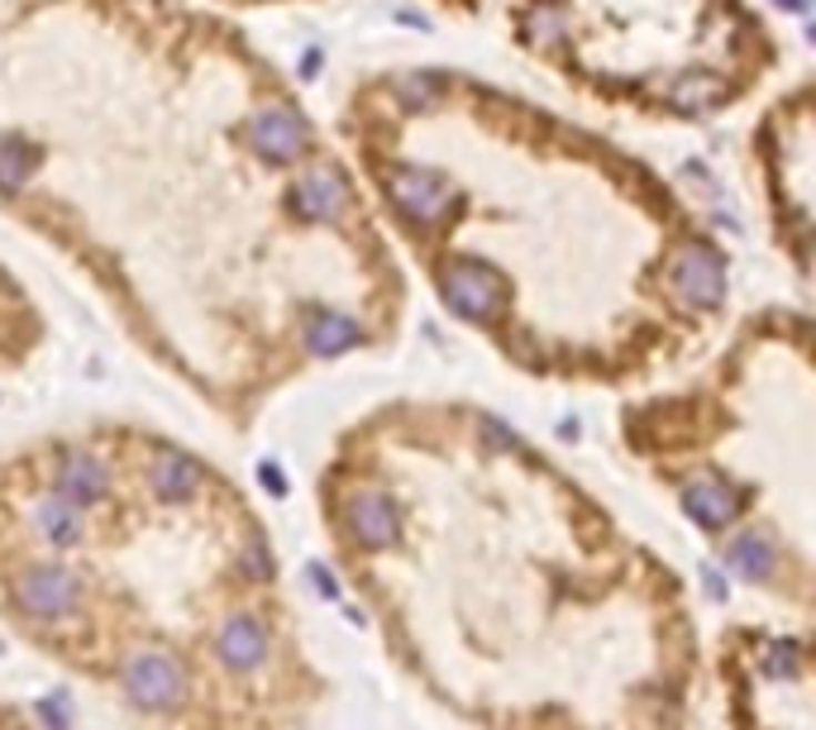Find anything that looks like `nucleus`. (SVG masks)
<instances>
[{
	"mask_svg": "<svg viewBox=\"0 0 816 730\" xmlns=\"http://www.w3.org/2000/svg\"><path fill=\"white\" fill-rule=\"evenodd\" d=\"M440 287H444V301H450L463 321H487V315H497V306L506 301V277L477 258L454 263Z\"/></svg>",
	"mask_w": 816,
	"mask_h": 730,
	"instance_id": "1",
	"label": "nucleus"
},
{
	"mask_svg": "<svg viewBox=\"0 0 816 730\" xmlns=\"http://www.w3.org/2000/svg\"><path fill=\"white\" fill-rule=\"evenodd\" d=\"M387 192L411 220H421V225H435V220H444L454 205V182L430 172V168H396Z\"/></svg>",
	"mask_w": 816,
	"mask_h": 730,
	"instance_id": "2",
	"label": "nucleus"
},
{
	"mask_svg": "<svg viewBox=\"0 0 816 730\" xmlns=\"http://www.w3.org/2000/svg\"><path fill=\"white\" fill-rule=\"evenodd\" d=\"M77 597H82L77 574H72V568H62V564H34L20 578V601H24V611H34V616H62V611H72Z\"/></svg>",
	"mask_w": 816,
	"mask_h": 730,
	"instance_id": "3",
	"label": "nucleus"
},
{
	"mask_svg": "<svg viewBox=\"0 0 816 730\" xmlns=\"http://www.w3.org/2000/svg\"><path fill=\"white\" fill-rule=\"evenodd\" d=\"M124 692L149 711L178 707L182 702V673H178V663L163 659V655H143V659L130 663V673H124Z\"/></svg>",
	"mask_w": 816,
	"mask_h": 730,
	"instance_id": "4",
	"label": "nucleus"
},
{
	"mask_svg": "<svg viewBox=\"0 0 816 730\" xmlns=\"http://www.w3.org/2000/svg\"><path fill=\"white\" fill-rule=\"evenodd\" d=\"M249 144L272 163H292L296 153H306V120L296 110H263L249 124Z\"/></svg>",
	"mask_w": 816,
	"mask_h": 730,
	"instance_id": "5",
	"label": "nucleus"
},
{
	"mask_svg": "<svg viewBox=\"0 0 816 730\" xmlns=\"http://www.w3.org/2000/svg\"><path fill=\"white\" fill-rule=\"evenodd\" d=\"M674 287H678V296H687V301H722V292H726V267H722V258H716L712 249H683L678 253V263H674Z\"/></svg>",
	"mask_w": 816,
	"mask_h": 730,
	"instance_id": "6",
	"label": "nucleus"
},
{
	"mask_svg": "<svg viewBox=\"0 0 816 730\" xmlns=\"http://www.w3.org/2000/svg\"><path fill=\"white\" fill-rule=\"evenodd\" d=\"M344 201H349V192H344L334 168H315L292 186V205H296V215H306V220H334L344 211Z\"/></svg>",
	"mask_w": 816,
	"mask_h": 730,
	"instance_id": "7",
	"label": "nucleus"
},
{
	"mask_svg": "<svg viewBox=\"0 0 816 730\" xmlns=\"http://www.w3.org/2000/svg\"><path fill=\"white\" fill-rule=\"evenodd\" d=\"M58 487H62V501H101L110 487L105 464L95 454H68L58 473Z\"/></svg>",
	"mask_w": 816,
	"mask_h": 730,
	"instance_id": "8",
	"label": "nucleus"
},
{
	"mask_svg": "<svg viewBox=\"0 0 816 730\" xmlns=\"http://www.w3.org/2000/svg\"><path fill=\"white\" fill-rule=\"evenodd\" d=\"M354 535L367 549H382L396 539V511L382 491H359L354 497Z\"/></svg>",
	"mask_w": 816,
	"mask_h": 730,
	"instance_id": "9",
	"label": "nucleus"
},
{
	"mask_svg": "<svg viewBox=\"0 0 816 730\" xmlns=\"http://www.w3.org/2000/svg\"><path fill=\"white\" fill-rule=\"evenodd\" d=\"M220 659L230 663V669H253L263 655H268V635L259 621H244V616H234V621L220 630Z\"/></svg>",
	"mask_w": 816,
	"mask_h": 730,
	"instance_id": "10",
	"label": "nucleus"
},
{
	"mask_svg": "<svg viewBox=\"0 0 816 730\" xmlns=\"http://www.w3.org/2000/svg\"><path fill=\"white\" fill-rule=\"evenodd\" d=\"M668 101L678 110H712L726 101V82L716 72H702V68H687L674 77V87H668Z\"/></svg>",
	"mask_w": 816,
	"mask_h": 730,
	"instance_id": "11",
	"label": "nucleus"
},
{
	"mask_svg": "<svg viewBox=\"0 0 816 730\" xmlns=\"http://www.w3.org/2000/svg\"><path fill=\"white\" fill-rule=\"evenodd\" d=\"M687 511H693L702 526H726V520L741 511V497L726 487V483H693L687 487Z\"/></svg>",
	"mask_w": 816,
	"mask_h": 730,
	"instance_id": "12",
	"label": "nucleus"
},
{
	"mask_svg": "<svg viewBox=\"0 0 816 730\" xmlns=\"http://www.w3.org/2000/svg\"><path fill=\"white\" fill-rule=\"evenodd\" d=\"M731 568L741 578H769L774 574V545L759 530H745L731 549Z\"/></svg>",
	"mask_w": 816,
	"mask_h": 730,
	"instance_id": "13",
	"label": "nucleus"
},
{
	"mask_svg": "<svg viewBox=\"0 0 816 730\" xmlns=\"http://www.w3.org/2000/svg\"><path fill=\"white\" fill-rule=\"evenodd\" d=\"M306 344L315 348L320 358L344 354L349 344H359V325H354V321H344V315H315L311 329H306Z\"/></svg>",
	"mask_w": 816,
	"mask_h": 730,
	"instance_id": "14",
	"label": "nucleus"
},
{
	"mask_svg": "<svg viewBox=\"0 0 816 730\" xmlns=\"http://www.w3.org/2000/svg\"><path fill=\"white\" fill-rule=\"evenodd\" d=\"M153 483H158V491H163V497H191V491H197V483H201V473H197V464H191V458L163 454V458H158V468H153Z\"/></svg>",
	"mask_w": 816,
	"mask_h": 730,
	"instance_id": "15",
	"label": "nucleus"
},
{
	"mask_svg": "<svg viewBox=\"0 0 816 730\" xmlns=\"http://www.w3.org/2000/svg\"><path fill=\"white\" fill-rule=\"evenodd\" d=\"M34 163H39V149L34 144H24V139H6L0 144V186H20L29 172H34Z\"/></svg>",
	"mask_w": 816,
	"mask_h": 730,
	"instance_id": "16",
	"label": "nucleus"
},
{
	"mask_svg": "<svg viewBox=\"0 0 816 730\" xmlns=\"http://www.w3.org/2000/svg\"><path fill=\"white\" fill-rule=\"evenodd\" d=\"M525 34H531L535 49L558 53L564 49V14H558L554 6H535L531 14H525Z\"/></svg>",
	"mask_w": 816,
	"mask_h": 730,
	"instance_id": "17",
	"label": "nucleus"
},
{
	"mask_svg": "<svg viewBox=\"0 0 816 730\" xmlns=\"http://www.w3.org/2000/svg\"><path fill=\"white\" fill-rule=\"evenodd\" d=\"M34 520H39V530L53 539V545H68V539H77V511H72V501H62V497L43 501Z\"/></svg>",
	"mask_w": 816,
	"mask_h": 730,
	"instance_id": "18",
	"label": "nucleus"
},
{
	"mask_svg": "<svg viewBox=\"0 0 816 730\" xmlns=\"http://www.w3.org/2000/svg\"><path fill=\"white\" fill-rule=\"evenodd\" d=\"M396 91H402L411 105H430V101L440 97V77H402V82H396Z\"/></svg>",
	"mask_w": 816,
	"mask_h": 730,
	"instance_id": "19",
	"label": "nucleus"
},
{
	"mask_svg": "<svg viewBox=\"0 0 816 730\" xmlns=\"http://www.w3.org/2000/svg\"><path fill=\"white\" fill-rule=\"evenodd\" d=\"M315 68H320V53H306V62H301V77H315Z\"/></svg>",
	"mask_w": 816,
	"mask_h": 730,
	"instance_id": "20",
	"label": "nucleus"
},
{
	"mask_svg": "<svg viewBox=\"0 0 816 730\" xmlns=\"http://www.w3.org/2000/svg\"><path fill=\"white\" fill-rule=\"evenodd\" d=\"M783 10H807V0H778Z\"/></svg>",
	"mask_w": 816,
	"mask_h": 730,
	"instance_id": "21",
	"label": "nucleus"
}]
</instances>
